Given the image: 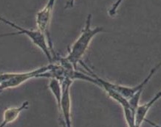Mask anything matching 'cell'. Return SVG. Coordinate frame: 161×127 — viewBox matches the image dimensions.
Segmentation results:
<instances>
[{
    "mask_svg": "<svg viewBox=\"0 0 161 127\" xmlns=\"http://www.w3.org/2000/svg\"><path fill=\"white\" fill-rule=\"evenodd\" d=\"M91 21H92V14H89L86 17L85 26L82 29L80 36L73 44V46L69 48L67 56L66 58H64L67 63L73 65L75 70H77V65L79 64L80 61L82 60V58L88 49L92 40L97 34L103 32V27H97L92 28Z\"/></svg>",
    "mask_w": 161,
    "mask_h": 127,
    "instance_id": "obj_1",
    "label": "cell"
},
{
    "mask_svg": "<svg viewBox=\"0 0 161 127\" xmlns=\"http://www.w3.org/2000/svg\"><path fill=\"white\" fill-rule=\"evenodd\" d=\"M53 63L42 66L33 71L23 73H5L0 74V93L9 88H17L27 80L33 78H50L52 74L50 70L53 69Z\"/></svg>",
    "mask_w": 161,
    "mask_h": 127,
    "instance_id": "obj_2",
    "label": "cell"
},
{
    "mask_svg": "<svg viewBox=\"0 0 161 127\" xmlns=\"http://www.w3.org/2000/svg\"><path fill=\"white\" fill-rule=\"evenodd\" d=\"M0 22H3L4 24L8 25V26L13 27V28L16 29V30L19 32L17 33H7V34H3L2 38L6 37V36H10V35H25L27 36L31 41L37 46L38 48H39L41 49L45 56L47 58L48 61L50 63H53L58 60V58L56 57V54L53 52V51L50 48L49 42H48L47 38L44 35V33H42V32H40L38 29L36 30H33V29H25L23 27H20L19 25L16 24V23H14L6 19L3 16H0Z\"/></svg>",
    "mask_w": 161,
    "mask_h": 127,
    "instance_id": "obj_3",
    "label": "cell"
},
{
    "mask_svg": "<svg viewBox=\"0 0 161 127\" xmlns=\"http://www.w3.org/2000/svg\"><path fill=\"white\" fill-rule=\"evenodd\" d=\"M73 82V79L67 77L61 82V88H62V97H61V108L58 113L64 127H73L71 120L70 99V87Z\"/></svg>",
    "mask_w": 161,
    "mask_h": 127,
    "instance_id": "obj_4",
    "label": "cell"
},
{
    "mask_svg": "<svg viewBox=\"0 0 161 127\" xmlns=\"http://www.w3.org/2000/svg\"><path fill=\"white\" fill-rule=\"evenodd\" d=\"M54 5L55 3L48 0L47 5L41 10H39L37 13L36 22L37 29L40 32H42V33H44L47 36L48 42H49L50 48H51L53 52L56 54V52L53 50V43L49 34V27L50 21H51L53 9Z\"/></svg>",
    "mask_w": 161,
    "mask_h": 127,
    "instance_id": "obj_5",
    "label": "cell"
},
{
    "mask_svg": "<svg viewBox=\"0 0 161 127\" xmlns=\"http://www.w3.org/2000/svg\"><path fill=\"white\" fill-rule=\"evenodd\" d=\"M29 107V102L27 101H24L19 107H10L6 109L3 113V120L0 124V127H5L7 125L14 122L20 114L25 109H27Z\"/></svg>",
    "mask_w": 161,
    "mask_h": 127,
    "instance_id": "obj_6",
    "label": "cell"
},
{
    "mask_svg": "<svg viewBox=\"0 0 161 127\" xmlns=\"http://www.w3.org/2000/svg\"><path fill=\"white\" fill-rule=\"evenodd\" d=\"M123 1H124V0H117V1H116L115 3L112 5V7L110 8L109 11H108V13H109L110 16L113 17L115 16L116 13H117L118 8H119L120 5H121Z\"/></svg>",
    "mask_w": 161,
    "mask_h": 127,
    "instance_id": "obj_7",
    "label": "cell"
},
{
    "mask_svg": "<svg viewBox=\"0 0 161 127\" xmlns=\"http://www.w3.org/2000/svg\"><path fill=\"white\" fill-rule=\"evenodd\" d=\"M74 3H75V0H67L66 5H65V9H69V8H73Z\"/></svg>",
    "mask_w": 161,
    "mask_h": 127,
    "instance_id": "obj_8",
    "label": "cell"
}]
</instances>
